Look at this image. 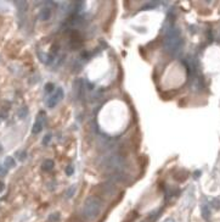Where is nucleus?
<instances>
[{
  "label": "nucleus",
  "instance_id": "f257e3e1",
  "mask_svg": "<svg viewBox=\"0 0 220 222\" xmlns=\"http://www.w3.org/2000/svg\"><path fill=\"white\" fill-rule=\"evenodd\" d=\"M183 48V38L180 29L176 27H170L165 32L163 39V49L168 54L175 55L178 54Z\"/></svg>",
  "mask_w": 220,
  "mask_h": 222
},
{
  "label": "nucleus",
  "instance_id": "f03ea898",
  "mask_svg": "<svg viewBox=\"0 0 220 222\" xmlns=\"http://www.w3.org/2000/svg\"><path fill=\"white\" fill-rule=\"evenodd\" d=\"M100 211H101V201H100V199L97 197H89L86 198L85 203L83 205V216L85 220H95Z\"/></svg>",
  "mask_w": 220,
  "mask_h": 222
},
{
  "label": "nucleus",
  "instance_id": "7ed1b4c3",
  "mask_svg": "<svg viewBox=\"0 0 220 222\" xmlns=\"http://www.w3.org/2000/svg\"><path fill=\"white\" fill-rule=\"evenodd\" d=\"M125 165V161L122 155L119 154H113L111 156H107L104 161V166L106 168H111V170H123Z\"/></svg>",
  "mask_w": 220,
  "mask_h": 222
},
{
  "label": "nucleus",
  "instance_id": "20e7f679",
  "mask_svg": "<svg viewBox=\"0 0 220 222\" xmlns=\"http://www.w3.org/2000/svg\"><path fill=\"white\" fill-rule=\"evenodd\" d=\"M62 99H63V89L62 88H57L56 92L49 98V100H47V107H50V109L55 107Z\"/></svg>",
  "mask_w": 220,
  "mask_h": 222
},
{
  "label": "nucleus",
  "instance_id": "39448f33",
  "mask_svg": "<svg viewBox=\"0 0 220 222\" xmlns=\"http://www.w3.org/2000/svg\"><path fill=\"white\" fill-rule=\"evenodd\" d=\"M44 117V111H40V114H39L37 121H35V123L33 125V128H32V132L33 134H38V133H40L42 132V129H43V118Z\"/></svg>",
  "mask_w": 220,
  "mask_h": 222
},
{
  "label": "nucleus",
  "instance_id": "423d86ee",
  "mask_svg": "<svg viewBox=\"0 0 220 222\" xmlns=\"http://www.w3.org/2000/svg\"><path fill=\"white\" fill-rule=\"evenodd\" d=\"M50 17H51V10L49 7H43L40 10V12H39V18H40L42 21H47Z\"/></svg>",
  "mask_w": 220,
  "mask_h": 222
},
{
  "label": "nucleus",
  "instance_id": "0eeeda50",
  "mask_svg": "<svg viewBox=\"0 0 220 222\" xmlns=\"http://www.w3.org/2000/svg\"><path fill=\"white\" fill-rule=\"evenodd\" d=\"M54 161L52 160H50V159H47V160H45L44 163L42 164V170L43 171H50V170H52L54 168Z\"/></svg>",
  "mask_w": 220,
  "mask_h": 222
},
{
  "label": "nucleus",
  "instance_id": "6e6552de",
  "mask_svg": "<svg viewBox=\"0 0 220 222\" xmlns=\"http://www.w3.org/2000/svg\"><path fill=\"white\" fill-rule=\"evenodd\" d=\"M4 165H5V168H12V167H15V165H16V161L14 160V157L7 156V157L5 159V161H4Z\"/></svg>",
  "mask_w": 220,
  "mask_h": 222
},
{
  "label": "nucleus",
  "instance_id": "1a4fd4ad",
  "mask_svg": "<svg viewBox=\"0 0 220 222\" xmlns=\"http://www.w3.org/2000/svg\"><path fill=\"white\" fill-rule=\"evenodd\" d=\"M159 3L158 1H150V3H146L140 10H151V9H155Z\"/></svg>",
  "mask_w": 220,
  "mask_h": 222
},
{
  "label": "nucleus",
  "instance_id": "9d476101",
  "mask_svg": "<svg viewBox=\"0 0 220 222\" xmlns=\"http://www.w3.org/2000/svg\"><path fill=\"white\" fill-rule=\"evenodd\" d=\"M202 216H203V218H206V220H208L209 217H211V210H209V207H208L207 205H203V206H202Z\"/></svg>",
  "mask_w": 220,
  "mask_h": 222
},
{
  "label": "nucleus",
  "instance_id": "9b49d317",
  "mask_svg": "<svg viewBox=\"0 0 220 222\" xmlns=\"http://www.w3.org/2000/svg\"><path fill=\"white\" fill-rule=\"evenodd\" d=\"M54 89H55L54 83H46V84H45V92H46V93H52Z\"/></svg>",
  "mask_w": 220,
  "mask_h": 222
},
{
  "label": "nucleus",
  "instance_id": "f8f14e48",
  "mask_svg": "<svg viewBox=\"0 0 220 222\" xmlns=\"http://www.w3.org/2000/svg\"><path fill=\"white\" fill-rule=\"evenodd\" d=\"M74 190H75V187L73 186V187H71L68 189V192H67V194H66V197L67 198H72L73 195H74Z\"/></svg>",
  "mask_w": 220,
  "mask_h": 222
},
{
  "label": "nucleus",
  "instance_id": "ddd939ff",
  "mask_svg": "<svg viewBox=\"0 0 220 222\" xmlns=\"http://www.w3.org/2000/svg\"><path fill=\"white\" fill-rule=\"evenodd\" d=\"M60 218V214H52V215H50V217H49V221L50 222H56L57 220Z\"/></svg>",
  "mask_w": 220,
  "mask_h": 222
},
{
  "label": "nucleus",
  "instance_id": "4468645a",
  "mask_svg": "<svg viewBox=\"0 0 220 222\" xmlns=\"http://www.w3.org/2000/svg\"><path fill=\"white\" fill-rule=\"evenodd\" d=\"M212 205H213L215 209H220V200H219V199H213V200H212Z\"/></svg>",
  "mask_w": 220,
  "mask_h": 222
},
{
  "label": "nucleus",
  "instance_id": "2eb2a0df",
  "mask_svg": "<svg viewBox=\"0 0 220 222\" xmlns=\"http://www.w3.org/2000/svg\"><path fill=\"white\" fill-rule=\"evenodd\" d=\"M50 139H51V134H46V136L44 137V139H43V144H44V145L49 144V142H50Z\"/></svg>",
  "mask_w": 220,
  "mask_h": 222
},
{
  "label": "nucleus",
  "instance_id": "dca6fc26",
  "mask_svg": "<svg viewBox=\"0 0 220 222\" xmlns=\"http://www.w3.org/2000/svg\"><path fill=\"white\" fill-rule=\"evenodd\" d=\"M6 173H7V168H4V167L1 166V164H0V177L5 176Z\"/></svg>",
  "mask_w": 220,
  "mask_h": 222
},
{
  "label": "nucleus",
  "instance_id": "f3484780",
  "mask_svg": "<svg viewBox=\"0 0 220 222\" xmlns=\"http://www.w3.org/2000/svg\"><path fill=\"white\" fill-rule=\"evenodd\" d=\"M66 175H67V176L73 175V167H72V166H67V168H66Z\"/></svg>",
  "mask_w": 220,
  "mask_h": 222
},
{
  "label": "nucleus",
  "instance_id": "a211bd4d",
  "mask_svg": "<svg viewBox=\"0 0 220 222\" xmlns=\"http://www.w3.org/2000/svg\"><path fill=\"white\" fill-rule=\"evenodd\" d=\"M4 189H5V184H4L3 182H0V193H1Z\"/></svg>",
  "mask_w": 220,
  "mask_h": 222
},
{
  "label": "nucleus",
  "instance_id": "6ab92c4d",
  "mask_svg": "<svg viewBox=\"0 0 220 222\" xmlns=\"http://www.w3.org/2000/svg\"><path fill=\"white\" fill-rule=\"evenodd\" d=\"M26 156H27V154H26V153H24V151H23V153H22L21 155H19V160H23V159H24Z\"/></svg>",
  "mask_w": 220,
  "mask_h": 222
},
{
  "label": "nucleus",
  "instance_id": "aec40b11",
  "mask_svg": "<svg viewBox=\"0 0 220 222\" xmlns=\"http://www.w3.org/2000/svg\"><path fill=\"white\" fill-rule=\"evenodd\" d=\"M199 176H201V172H199V171L195 172V177H199Z\"/></svg>",
  "mask_w": 220,
  "mask_h": 222
},
{
  "label": "nucleus",
  "instance_id": "412c9836",
  "mask_svg": "<svg viewBox=\"0 0 220 222\" xmlns=\"http://www.w3.org/2000/svg\"><path fill=\"white\" fill-rule=\"evenodd\" d=\"M164 222H175V221H174L173 218H168V220H165Z\"/></svg>",
  "mask_w": 220,
  "mask_h": 222
},
{
  "label": "nucleus",
  "instance_id": "4be33fe9",
  "mask_svg": "<svg viewBox=\"0 0 220 222\" xmlns=\"http://www.w3.org/2000/svg\"><path fill=\"white\" fill-rule=\"evenodd\" d=\"M219 40H220V32H219Z\"/></svg>",
  "mask_w": 220,
  "mask_h": 222
}]
</instances>
